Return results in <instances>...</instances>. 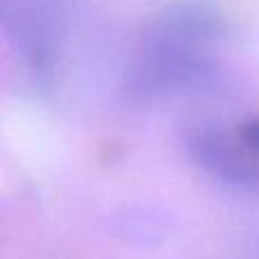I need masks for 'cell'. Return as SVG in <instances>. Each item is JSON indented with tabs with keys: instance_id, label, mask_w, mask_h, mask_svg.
Returning <instances> with one entry per match:
<instances>
[{
	"instance_id": "obj_1",
	"label": "cell",
	"mask_w": 259,
	"mask_h": 259,
	"mask_svg": "<svg viewBox=\"0 0 259 259\" xmlns=\"http://www.w3.org/2000/svg\"><path fill=\"white\" fill-rule=\"evenodd\" d=\"M228 34L223 12L209 0H178L141 30L123 73V91L137 103H157L214 84V48Z\"/></svg>"
},
{
	"instance_id": "obj_2",
	"label": "cell",
	"mask_w": 259,
	"mask_h": 259,
	"mask_svg": "<svg viewBox=\"0 0 259 259\" xmlns=\"http://www.w3.org/2000/svg\"><path fill=\"white\" fill-rule=\"evenodd\" d=\"M184 150L200 173L230 189H259V116L234 125L193 123L184 132Z\"/></svg>"
},
{
	"instance_id": "obj_3",
	"label": "cell",
	"mask_w": 259,
	"mask_h": 259,
	"mask_svg": "<svg viewBox=\"0 0 259 259\" xmlns=\"http://www.w3.org/2000/svg\"><path fill=\"white\" fill-rule=\"evenodd\" d=\"M68 0H0V25L34 80L48 82L66 34Z\"/></svg>"
}]
</instances>
